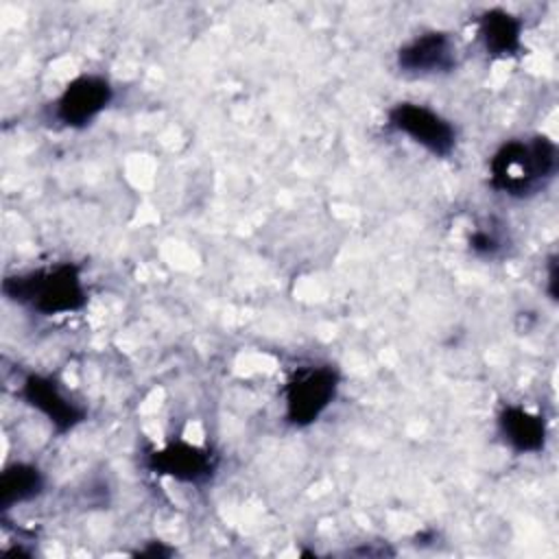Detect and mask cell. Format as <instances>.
<instances>
[{"mask_svg": "<svg viewBox=\"0 0 559 559\" xmlns=\"http://www.w3.org/2000/svg\"><path fill=\"white\" fill-rule=\"evenodd\" d=\"M557 144L546 135L507 140L489 159L496 192L524 199L539 192L557 173Z\"/></svg>", "mask_w": 559, "mask_h": 559, "instance_id": "6da1fadb", "label": "cell"}, {"mask_svg": "<svg viewBox=\"0 0 559 559\" xmlns=\"http://www.w3.org/2000/svg\"><path fill=\"white\" fill-rule=\"evenodd\" d=\"M2 293L7 299L44 317L70 314L87 304L81 269L72 262L9 275L2 282Z\"/></svg>", "mask_w": 559, "mask_h": 559, "instance_id": "7a4b0ae2", "label": "cell"}, {"mask_svg": "<svg viewBox=\"0 0 559 559\" xmlns=\"http://www.w3.org/2000/svg\"><path fill=\"white\" fill-rule=\"evenodd\" d=\"M341 376L332 365L297 367L284 384V417L295 428L312 426L334 402Z\"/></svg>", "mask_w": 559, "mask_h": 559, "instance_id": "3957f363", "label": "cell"}, {"mask_svg": "<svg viewBox=\"0 0 559 559\" xmlns=\"http://www.w3.org/2000/svg\"><path fill=\"white\" fill-rule=\"evenodd\" d=\"M389 127L404 133L435 157H448L456 148V127L419 103H397L386 114Z\"/></svg>", "mask_w": 559, "mask_h": 559, "instance_id": "277c9868", "label": "cell"}, {"mask_svg": "<svg viewBox=\"0 0 559 559\" xmlns=\"http://www.w3.org/2000/svg\"><path fill=\"white\" fill-rule=\"evenodd\" d=\"M144 467L157 476H168L186 485H203L218 469V454L205 445L188 441H170L164 448L144 454Z\"/></svg>", "mask_w": 559, "mask_h": 559, "instance_id": "5b68a950", "label": "cell"}, {"mask_svg": "<svg viewBox=\"0 0 559 559\" xmlns=\"http://www.w3.org/2000/svg\"><path fill=\"white\" fill-rule=\"evenodd\" d=\"M114 98L111 83L100 74H79L57 96L55 120L68 129H83L96 120Z\"/></svg>", "mask_w": 559, "mask_h": 559, "instance_id": "8992f818", "label": "cell"}, {"mask_svg": "<svg viewBox=\"0 0 559 559\" xmlns=\"http://www.w3.org/2000/svg\"><path fill=\"white\" fill-rule=\"evenodd\" d=\"M17 395L24 400V404L44 415L57 435L74 430L85 419V408L70 400L50 376L28 373L22 380Z\"/></svg>", "mask_w": 559, "mask_h": 559, "instance_id": "52a82bcc", "label": "cell"}, {"mask_svg": "<svg viewBox=\"0 0 559 559\" xmlns=\"http://www.w3.org/2000/svg\"><path fill=\"white\" fill-rule=\"evenodd\" d=\"M397 68L413 76L445 74L456 66V46L443 31H426L397 50Z\"/></svg>", "mask_w": 559, "mask_h": 559, "instance_id": "ba28073f", "label": "cell"}, {"mask_svg": "<svg viewBox=\"0 0 559 559\" xmlns=\"http://www.w3.org/2000/svg\"><path fill=\"white\" fill-rule=\"evenodd\" d=\"M498 432L502 441L520 454L542 452L546 445V421L542 415L526 411L524 406L509 404L498 415Z\"/></svg>", "mask_w": 559, "mask_h": 559, "instance_id": "9c48e42d", "label": "cell"}, {"mask_svg": "<svg viewBox=\"0 0 559 559\" xmlns=\"http://www.w3.org/2000/svg\"><path fill=\"white\" fill-rule=\"evenodd\" d=\"M478 39L487 55L507 59L522 50V20L504 9H487L476 22Z\"/></svg>", "mask_w": 559, "mask_h": 559, "instance_id": "30bf717a", "label": "cell"}, {"mask_svg": "<svg viewBox=\"0 0 559 559\" xmlns=\"http://www.w3.org/2000/svg\"><path fill=\"white\" fill-rule=\"evenodd\" d=\"M46 487L41 469L33 463L15 461L0 474V511H9L15 504L35 500Z\"/></svg>", "mask_w": 559, "mask_h": 559, "instance_id": "8fae6325", "label": "cell"}, {"mask_svg": "<svg viewBox=\"0 0 559 559\" xmlns=\"http://www.w3.org/2000/svg\"><path fill=\"white\" fill-rule=\"evenodd\" d=\"M469 251L478 258H496L504 249V234L493 225L476 227L467 238Z\"/></svg>", "mask_w": 559, "mask_h": 559, "instance_id": "7c38bea8", "label": "cell"}, {"mask_svg": "<svg viewBox=\"0 0 559 559\" xmlns=\"http://www.w3.org/2000/svg\"><path fill=\"white\" fill-rule=\"evenodd\" d=\"M173 550L166 548L162 542H151V546H146L144 550H140L138 555L142 557H168Z\"/></svg>", "mask_w": 559, "mask_h": 559, "instance_id": "4fadbf2b", "label": "cell"}, {"mask_svg": "<svg viewBox=\"0 0 559 559\" xmlns=\"http://www.w3.org/2000/svg\"><path fill=\"white\" fill-rule=\"evenodd\" d=\"M555 286H557V258L550 255V260H548V295H550V299H557Z\"/></svg>", "mask_w": 559, "mask_h": 559, "instance_id": "5bb4252c", "label": "cell"}]
</instances>
